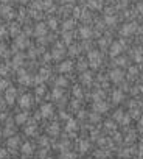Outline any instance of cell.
I'll list each match as a JSON object with an SVG mask.
<instances>
[{
	"label": "cell",
	"instance_id": "8",
	"mask_svg": "<svg viewBox=\"0 0 143 159\" xmlns=\"http://www.w3.org/2000/svg\"><path fill=\"white\" fill-rule=\"evenodd\" d=\"M123 48H121V44L120 42H115V44H112V47H111V55L112 56H115V55H118Z\"/></svg>",
	"mask_w": 143,
	"mask_h": 159
},
{
	"label": "cell",
	"instance_id": "22",
	"mask_svg": "<svg viewBox=\"0 0 143 159\" xmlns=\"http://www.w3.org/2000/svg\"><path fill=\"white\" fill-rule=\"evenodd\" d=\"M121 117H123V112H121V111H118L117 114H115V119H117V120H120Z\"/></svg>",
	"mask_w": 143,
	"mask_h": 159
},
{
	"label": "cell",
	"instance_id": "13",
	"mask_svg": "<svg viewBox=\"0 0 143 159\" xmlns=\"http://www.w3.org/2000/svg\"><path fill=\"white\" fill-rule=\"evenodd\" d=\"M10 8H8V6H0V13H2V14H5V16H11L10 14Z\"/></svg>",
	"mask_w": 143,
	"mask_h": 159
},
{
	"label": "cell",
	"instance_id": "19",
	"mask_svg": "<svg viewBox=\"0 0 143 159\" xmlns=\"http://www.w3.org/2000/svg\"><path fill=\"white\" fill-rule=\"evenodd\" d=\"M61 55H62V50H56V52L53 53V56L54 58H61Z\"/></svg>",
	"mask_w": 143,
	"mask_h": 159
},
{
	"label": "cell",
	"instance_id": "30",
	"mask_svg": "<svg viewBox=\"0 0 143 159\" xmlns=\"http://www.w3.org/2000/svg\"><path fill=\"white\" fill-rule=\"evenodd\" d=\"M0 2H3V3H6V2H10V0H0Z\"/></svg>",
	"mask_w": 143,
	"mask_h": 159
},
{
	"label": "cell",
	"instance_id": "9",
	"mask_svg": "<svg viewBox=\"0 0 143 159\" xmlns=\"http://www.w3.org/2000/svg\"><path fill=\"white\" fill-rule=\"evenodd\" d=\"M14 97H16V89H14V87L8 89V92H6V100H8V103L14 101Z\"/></svg>",
	"mask_w": 143,
	"mask_h": 159
},
{
	"label": "cell",
	"instance_id": "2",
	"mask_svg": "<svg viewBox=\"0 0 143 159\" xmlns=\"http://www.w3.org/2000/svg\"><path fill=\"white\" fill-rule=\"evenodd\" d=\"M111 80L112 81H121L123 80V72L120 70V69H115V70L111 72Z\"/></svg>",
	"mask_w": 143,
	"mask_h": 159
},
{
	"label": "cell",
	"instance_id": "6",
	"mask_svg": "<svg viewBox=\"0 0 143 159\" xmlns=\"http://www.w3.org/2000/svg\"><path fill=\"white\" fill-rule=\"evenodd\" d=\"M89 58H90V61H92V66L97 67V66H98V61H100V53H98V52H90V53H89Z\"/></svg>",
	"mask_w": 143,
	"mask_h": 159
},
{
	"label": "cell",
	"instance_id": "16",
	"mask_svg": "<svg viewBox=\"0 0 143 159\" xmlns=\"http://www.w3.org/2000/svg\"><path fill=\"white\" fill-rule=\"evenodd\" d=\"M121 100V92H114V101H120Z\"/></svg>",
	"mask_w": 143,
	"mask_h": 159
},
{
	"label": "cell",
	"instance_id": "33",
	"mask_svg": "<svg viewBox=\"0 0 143 159\" xmlns=\"http://www.w3.org/2000/svg\"><path fill=\"white\" fill-rule=\"evenodd\" d=\"M0 53H2V50H0Z\"/></svg>",
	"mask_w": 143,
	"mask_h": 159
},
{
	"label": "cell",
	"instance_id": "4",
	"mask_svg": "<svg viewBox=\"0 0 143 159\" xmlns=\"http://www.w3.org/2000/svg\"><path fill=\"white\" fill-rule=\"evenodd\" d=\"M72 67H73V64H72V61H64V63H61V66H59V72H70L72 70Z\"/></svg>",
	"mask_w": 143,
	"mask_h": 159
},
{
	"label": "cell",
	"instance_id": "25",
	"mask_svg": "<svg viewBox=\"0 0 143 159\" xmlns=\"http://www.w3.org/2000/svg\"><path fill=\"white\" fill-rule=\"evenodd\" d=\"M75 95H76V97H81V91H79V89H75Z\"/></svg>",
	"mask_w": 143,
	"mask_h": 159
},
{
	"label": "cell",
	"instance_id": "21",
	"mask_svg": "<svg viewBox=\"0 0 143 159\" xmlns=\"http://www.w3.org/2000/svg\"><path fill=\"white\" fill-rule=\"evenodd\" d=\"M106 22L107 24H114L115 22V17H106Z\"/></svg>",
	"mask_w": 143,
	"mask_h": 159
},
{
	"label": "cell",
	"instance_id": "27",
	"mask_svg": "<svg viewBox=\"0 0 143 159\" xmlns=\"http://www.w3.org/2000/svg\"><path fill=\"white\" fill-rule=\"evenodd\" d=\"M64 39L67 41V42H69V41H70V34H64Z\"/></svg>",
	"mask_w": 143,
	"mask_h": 159
},
{
	"label": "cell",
	"instance_id": "23",
	"mask_svg": "<svg viewBox=\"0 0 143 159\" xmlns=\"http://www.w3.org/2000/svg\"><path fill=\"white\" fill-rule=\"evenodd\" d=\"M48 24H50V27H53V28H56V20H54V19H51Z\"/></svg>",
	"mask_w": 143,
	"mask_h": 159
},
{
	"label": "cell",
	"instance_id": "28",
	"mask_svg": "<svg viewBox=\"0 0 143 159\" xmlns=\"http://www.w3.org/2000/svg\"><path fill=\"white\" fill-rule=\"evenodd\" d=\"M58 84H65V80H62V78H61V80L58 81Z\"/></svg>",
	"mask_w": 143,
	"mask_h": 159
},
{
	"label": "cell",
	"instance_id": "14",
	"mask_svg": "<svg viewBox=\"0 0 143 159\" xmlns=\"http://www.w3.org/2000/svg\"><path fill=\"white\" fill-rule=\"evenodd\" d=\"M31 151H33L31 143H25V145H23V153L26 155V153H31Z\"/></svg>",
	"mask_w": 143,
	"mask_h": 159
},
{
	"label": "cell",
	"instance_id": "3",
	"mask_svg": "<svg viewBox=\"0 0 143 159\" xmlns=\"http://www.w3.org/2000/svg\"><path fill=\"white\" fill-rule=\"evenodd\" d=\"M19 105L22 108H30V105H31V95H23L22 98L19 100Z\"/></svg>",
	"mask_w": 143,
	"mask_h": 159
},
{
	"label": "cell",
	"instance_id": "17",
	"mask_svg": "<svg viewBox=\"0 0 143 159\" xmlns=\"http://www.w3.org/2000/svg\"><path fill=\"white\" fill-rule=\"evenodd\" d=\"M6 86H8V83H6L5 80H0V91H2V89H6Z\"/></svg>",
	"mask_w": 143,
	"mask_h": 159
},
{
	"label": "cell",
	"instance_id": "31",
	"mask_svg": "<svg viewBox=\"0 0 143 159\" xmlns=\"http://www.w3.org/2000/svg\"><path fill=\"white\" fill-rule=\"evenodd\" d=\"M140 128H142V129H143V120H142V126H140Z\"/></svg>",
	"mask_w": 143,
	"mask_h": 159
},
{
	"label": "cell",
	"instance_id": "10",
	"mask_svg": "<svg viewBox=\"0 0 143 159\" xmlns=\"http://www.w3.org/2000/svg\"><path fill=\"white\" fill-rule=\"evenodd\" d=\"M45 31H47L45 25L44 24H37V27H36V36H44Z\"/></svg>",
	"mask_w": 143,
	"mask_h": 159
},
{
	"label": "cell",
	"instance_id": "18",
	"mask_svg": "<svg viewBox=\"0 0 143 159\" xmlns=\"http://www.w3.org/2000/svg\"><path fill=\"white\" fill-rule=\"evenodd\" d=\"M72 27H73V22H72V20H67V22L64 24V28H72Z\"/></svg>",
	"mask_w": 143,
	"mask_h": 159
},
{
	"label": "cell",
	"instance_id": "5",
	"mask_svg": "<svg viewBox=\"0 0 143 159\" xmlns=\"http://www.w3.org/2000/svg\"><path fill=\"white\" fill-rule=\"evenodd\" d=\"M93 109H95V111H98V112H106L107 111V105L104 101H97L93 105Z\"/></svg>",
	"mask_w": 143,
	"mask_h": 159
},
{
	"label": "cell",
	"instance_id": "32",
	"mask_svg": "<svg viewBox=\"0 0 143 159\" xmlns=\"http://www.w3.org/2000/svg\"><path fill=\"white\" fill-rule=\"evenodd\" d=\"M69 2H73V0H69Z\"/></svg>",
	"mask_w": 143,
	"mask_h": 159
},
{
	"label": "cell",
	"instance_id": "24",
	"mask_svg": "<svg viewBox=\"0 0 143 159\" xmlns=\"http://www.w3.org/2000/svg\"><path fill=\"white\" fill-rule=\"evenodd\" d=\"M37 94L42 95V94H44V87H37Z\"/></svg>",
	"mask_w": 143,
	"mask_h": 159
},
{
	"label": "cell",
	"instance_id": "1",
	"mask_svg": "<svg viewBox=\"0 0 143 159\" xmlns=\"http://www.w3.org/2000/svg\"><path fill=\"white\" fill-rule=\"evenodd\" d=\"M135 30H137V25H135V24H126L123 28H121V34L129 36V34H132Z\"/></svg>",
	"mask_w": 143,
	"mask_h": 159
},
{
	"label": "cell",
	"instance_id": "29",
	"mask_svg": "<svg viewBox=\"0 0 143 159\" xmlns=\"http://www.w3.org/2000/svg\"><path fill=\"white\" fill-rule=\"evenodd\" d=\"M2 33H5V30L2 28V27H0V38H2Z\"/></svg>",
	"mask_w": 143,
	"mask_h": 159
},
{
	"label": "cell",
	"instance_id": "7",
	"mask_svg": "<svg viewBox=\"0 0 143 159\" xmlns=\"http://www.w3.org/2000/svg\"><path fill=\"white\" fill-rule=\"evenodd\" d=\"M51 105H44L42 108H40V115L42 117H48L50 114H51Z\"/></svg>",
	"mask_w": 143,
	"mask_h": 159
},
{
	"label": "cell",
	"instance_id": "12",
	"mask_svg": "<svg viewBox=\"0 0 143 159\" xmlns=\"http://www.w3.org/2000/svg\"><path fill=\"white\" fill-rule=\"evenodd\" d=\"M17 142H19V141H17V137H12V139H10V141H8V147H10V148L17 147Z\"/></svg>",
	"mask_w": 143,
	"mask_h": 159
},
{
	"label": "cell",
	"instance_id": "20",
	"mask_svg": "<svg viewBox=\"0 0 143 159\" xmlns=\"http://www.w3.org/2000/svg\"><path fill=\"white\" fill-rule=\"evenodd\" d=\"M50 133H54V134H56V133H58V126H56V125H54V126H50Z\"/></svg>",
	"mask_w": 143,
	"mask_h": 159
},
{
	"label": "cell",
	"instance_id": "26",
	"mask_svg": "<svg viewBox=\"0 0 143 159\" xmlns=\"http://www.w3.org/2000/svg\"><path fill=\"white\" fill-rule=\"evenodd\" d=\"M125 61H126L125 58H120V59L117 61V63H118V64H125Z\"/></svg>",
	"mask_w": 143,
	"mask_h": 159
},
{
	"label": "cell",
	"instance_id": "15",
	"mask_svg": "<svg viewBox=\"0 0 143 159\" xmlns=\"http://www.w3.org/2000/svg\"><path fill=\"white\" fill-rule=\"evenodd\" d=\"M81 34H83V38H89L90 36V28H81Z\"/></svg>",
	"mask_w": 143,
	"mask_h": 159
},
{
	"label": "cell",
	"instance_id": "11",
	"mask_svg": "<svg viewBox=\"0 0 143 159\" xmlns=\"http://www.w3.org/2000/svg\"><path fill=\"white\" fill-rule=\"evenodd\" d=\"M26 119H28V114H26V112L19 114V115H16V123H23Z\"/></svg>",
	"mask_w": 143,
	"mask_h": 159
}]
</instances>
